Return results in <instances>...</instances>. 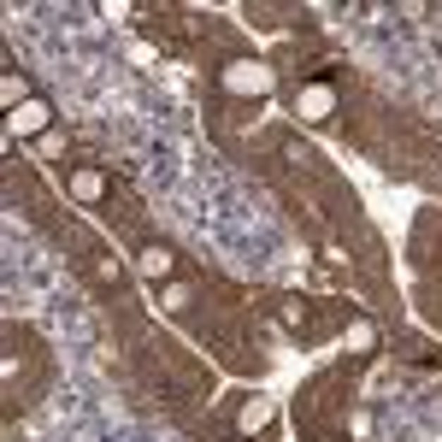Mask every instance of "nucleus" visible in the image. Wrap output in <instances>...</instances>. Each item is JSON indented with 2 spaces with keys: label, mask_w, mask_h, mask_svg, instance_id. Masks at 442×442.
I'll return each mask as SVG.
<instances>
[{
  "label": "nucleus",
  "mask_w": 442,
  "mask_h": 442,
  "mask_svg": "<svg viewBox=\"0 0 442 442\" xmlns=\"http://www.w3.org/2000/svg\"><path fill=\"white\" fill-rule=\"evenodd\" d=\"M47 124V106L42 101H24L18 112H12V130H42Z\"/></svg>",
  "instance_id": "nucleus-1"
},
{
  "label": "nucleus",
  "mask_w": 442,
  "mask_h": 442,
  "mask_svg": "<svg viewBox=\"0 0 442 442\" xmlns=\"http://www.w3.org/2000/svg\"><path fill=\"white\" fill-rule=\"evenodd\" d=\"M266 419H271V407H266V401H254L248 413H242V424H248V431H254V424H266Z\"/></svg>",
  "instance_id": "nucleus-3"
},
{
  "label": "nucleus",
  "mask_w": 442,
  "mask_h": 442,
  "mask_svg": "<svg viewBox=\"0 0 442 442\" xmlns=\"http://www.w3.org/2000/svg\"><path fill=\"white\" fill-rule=\"evenodd\" d=\"M266 83V71H231V89H259Z\"/></svg>",
  "instance_id": "nucleus-2"
}]
</instances>
